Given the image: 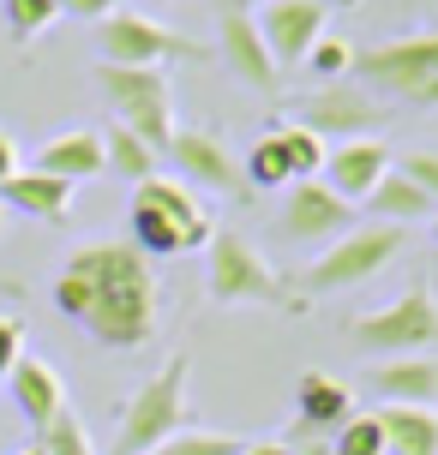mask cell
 <instances>
[{"instance_id":"6da1fadb","label":"cell","mask_w":438,"mask_h":455,"mask_svg":"<svg viewBox=\"0 0 438 455\" xmlns=\"http://www.w3.org/2000/svg\"><path fill=\"white\" fill-rule=\"evenodd\" d=\"M54 312L102 347L133 354V347H150L162 330V282L150 258L126 240H91L54 275Z\"/></svg>"},{"instance_id":"7a4b0ae2","label":"cell","mask_w":438,"mask_h":455,"mask_svg":"<svg viewBox=\"0 0 438 455\" xmlns=\"http://www.w3.org/2000/svg\"><path fill=\"white\" fill-rule=\"evenodd\" d=\"M216 240V216L210 204L174 174H150L133 186V240L126 246L144 258H186Z\"/></svg>"},{"instance_id":"3957f363","label":"cell","mask_w":438,"mask_h":455,"mask_svg":"<svg viewBox=\"0 0 438 455\" xmlns=\"http://www.w3.org/2000/svg\"><path fill=\"white\" fill-rule=\"evenodd\" d=\"M348 67H354V84L372 91L385 108H438V30L372 43Z\"/></svg>"},{"instance_id":"277c9868","label":"cell","mask_w":438,"mask_h":455,"mask_svg":"<svg viewBox=\"0 0 438 455\" xmlns=\"http://www.w3.org/2000/svg\"><path fill=\"white\" fill-rule=\"evenodd\" d=\"M205 294L210 306H277L282 318H295L306 312V299L282 282L271 264H264V251L247 240V234H234V228H216V240L205 246Z\"/></svg>"},{"instance_id":"5b68a950","label":"cell","mask_w":438,"mask_h":455,"mask_svg":"<svg viewBox=\"0 0 438 455\" xmlns=\"http://www.w3.org/2000/svg\"><path fill=\"white\" fill-rule=\"evenodd\" d=\"M402 246H409V228H396V222H354L343 240L319 246V258L300 270L295 294L300 299H312V294H348V288L372 282L378 270H391L396 258H402Z\"/></svg>"},{"instance_id":"8992f818","label":"cell","mask_w":438,"mask_h":455,"mask_svg":"<svg viewBox=\"0 0 438 455\" xmlns=\"http://www.w3.org/2000/svg\"><path fill=\"white\" fill-rule=\"evenodd\" d=\"M186 378H192V365L186 354L150 371L133 395H126V408H120V432H115V455H150L162 437L186 432Z\"/></svg>"},{"instance_id":"52a82bcc","label":"cell","mask_w":438,"mask_h":455,"mask_svg":"<svg viewBox=\"0 0 438 455\" xmlns=\"http://www.w3.org/2000/svg\"><path fill=\"white\" fill-rule=\"evenodd\" d=\"M96 91L115 108V120L126 132H139L150 150H168V138L181 132L174 126V84L162 67H96Z\"/></svg>"},{"instance_id":"ba28073f","label":"cell","mask_w":438,"mask_h":455,"mask_svg":"<svg viewBox=\"0 0 438 455\" xmlns=\"http://www.w3.org/2000/svg\"><path fill=\"white\" fill-rule=\"evenodd\" d=\"M91 30H96L102 67H168V60H205L210 54L205 43L157 24L150 12H126V6H115L109 19H96Z\"/></svg>"},{"instance_id":"9c48e42d","label":"cell","mask_w":438,"mask_h":455,"mask_svg":"<svg viewBox=\"0 0 438 455\" xmlns=\"http://www.w3.org/2000/svg\"><path fill=\"white\" fill-rule=\"evenodd\" d=\"M348 341L367 347L378 360H402V354H433L438 347V299L433 288H409L391 306H378L367 318L348 323Z\"/></svg>"},{"instance_id":"30bf717a","label":"cell","mask_w":438,"mask_h":455,"mask_svg":"<svg viewBox=\"0 0 438 455\" xmlns=\"http://www.w3.org/2000/svg\"><path fill=\"white\" fill-rule=\"evenodd\" d=\"M288 120L312 126L319 138L348 144V138H378L385 126H391V108H385L372 91H361L354 78H330V84H319L312 96H300Z\"/></svg>"},{"instance_id":"8fae6325","label":"cell","mask_w":438,"mask_h":455,"mask_svg":"<svg viewBox=\"0 0 438 455\" xmlns=\"http://www.w3.org/2000/svg\"><path fill=\"white\" fill-rule=\"evenodd\" d=\"M168 162L181 168L174 180H186L192 192L205 186L210 198H253V186H247V174H240V156H234L229 144L216 132H205V126H186V132L168 138Z\"/></svg>"},{"instance_id":"7c38bea8","label":"cell","mask_w":438,"mask_h":455,"mask_svg":"<svg viewBox=\"0 0 438 455\" xmlns=\"http://www.w3.org/2000/svg\"><path fill=\"white\" fill-rule=\"evenodd\" d=\"M277 228H282V240H295V246H330V240H343L354 228V204H343L324 180H295L288 198H282Z\"/></svg>"},{"instance_id":"4fadbf2b","label":"cell","mask_w":438,"mask_h":455,"mask_svg":"<svg viewBox=\"0 0 438 455\" xmlns=\"http://www.w3.org/2000/svg\"><path fill=\"white\" fill-rule=\"evenodd\" d=\"M324 19H330L324 0H264L253 12L258 36H264V48H271L277 67H300V60L312 54V43L324 36Z\"/></svg>"},{"instance_id":"5bb4252c","label":"cell","mask_w":438,"mask_h":455,"mask_svg":"<svg viewBox=\"0 0 438 455\" xmlns=\"http://www.w3.org/2000/svg\"><path fill=\"white\" fill-rule=\"evenodd\" d=\"M216 54H223V67L258 96H277L282 91V67L271 60V48L258 36V24L247 6H223V24H216Z\"/></svg>"},{"instance_id":"9a60e30c","label":"cell","mask_w":438,"mask_h":455,"mask_svg":"<svg viewBox=\"0 0 438 455\" xmlns=\"http://www.w3.org/2000/svg\"><path fill=\"white\" fill-rule=\"evenodd\" d=\"M391 174V150H385V138H348V144H330V156H324V174L319 180L343 198V204H367L372 186Z\"/></svg>"},{"instance_id":"2e32d148","label":"cell","mask_w":438,"mask_h":455,"mask_svg":"<svg viewBox=\"0 0 438 455\" xmlns=\"http://www.w3.org/2000/svg\"><path fill=\"white\" fill-rule=\"evenodd\" d=\"M343 419H354V389L330 371H306L295 384V426H288L282 443H295V437L312 443V432H337Z\"/></svg>"},{"instance_id":"e0dca14e","label":"cell","mask_w":438,"mask_h":455,"mask_svg":"<svg viewBox=\"0 0 438 455\" xmlns=\"http://www.w3.org/2000/svg\"><path fill=\"white\" fill-rule=\"evenodd\" d=\"M0 204H6V216H30V222L61 228L72 216V180L43 174V168H19L12 180H0Z\"/></svg>"},{"instance_id":"ac0fdd59","label":"cell","mask_w":438,"mask_h":455,"mask_svg":"<svg viewBox=\"0 0 438 455\" xmlns=\"http://www.w3.org/2000/svg\"><path fill=\"white\" fill-rule=\"evenodd\" d=\"M30 168H43V174H61V180H96V174H109V156H102V132L96 126H72V132H54L36 150Z\"/></svg>"},{"instance_id":"d6986e66","label":"cell","mask_w":438,"mask_h":455,"mask_svg":"<svg viewBox=\"0 0 438 455\" xmlns=\"http://www.w3.org/2000/svg\"><path fill=\"white\" fill-rule=\"evenodd\" d=\"M6 378H12V408L30 419V432H43L48 419L67 413V384H61V371L48 360H19Z\"/></svg>"},{"instance_id":"ffe728a7","label":"cell","mask_w":438,"mask_h":455,"mask_svg":"<svg viewBox=\"0 0 438 455\" xmlns=\"http://www.w3.org/2000/svg\"><path fill=\"white\" fill-rule=\"evenodd\" d=\"M372 389H378L391 408H433V402H438V360H420V354L378 360Z\"/></svg>"},{"instance_id":"44dd1931","label":"cell","mask_w":438,"mask_h":455,"mask_svg":"<svg viewBox=\"0 0 438 455\" xmlns=\"http://www.w3.org/2000/svg\"><path fill=\"white\" fill-rule=\"evenodd\" d=\"M385 455H438V413L433 408H385L378 413Z\"/></svg>"},{"instance_id":"7402d4cb","label":"cell","mask_w":438,"mask_h":455,"mask_svg":"<svg viewBox=\"0 0 438 455\" xmlns=\"http://www.w3.org/2000/svg\"><path fill=\"white\" fill-rule=\"evenodd\" d=\"M367 204H372V216H378V222H396V228H409L415 216H426V222H433V210H438L433 198H426V192H420L409 174H396V168H391L378 186H372Z\"/></svg>"},{"instance_id":"603a6c76","label":"cell","mask_w":438,"mask_h":455,"mask_svg":"<svg viewBox=\"0 0 438 455\" xmlns=\"http://www.w3.org/2000/svg\"><path fill=\"white\" fill-rule=\"evenodd\" d=\"M102 156H109V174H120V180H150V174H157V150H150V144H144L139 132H126V126H109V132H102Z\"/></svg>"},{"instance_id":"cb8c5ba5","label":"cell","mask_w":438,"mask_h":455,"mask_svg":"<svg viewBox=\"0 0 438 455\" xmlns=\"http://www.w3.org/2000/svg\"><path fill=\"white\" fill-rule=\"evenodd\" d=\"M277 144H282V156H288V174H295V180H319V174H324V156H330V144H324L312 126H300V120H282V126H277Z\"/></svg>"},{"instance_id":"d4e9b609","label":"cell","mask_w":438,"mask_h":455,"mask_svg":"<svg viewBox=\"0 0 438 455\" xmlns=\"http://www.w3.org/2000/svg\"><path fill=\"white\" fill-rule=\"evenodd\" d=\"M240 174H247V186H253V192H271V186H295V174H288V156H282L277 132H264L253 150H247Z\"/></svg>"},{"instance_id":"484cf974","label":"cell","mask_w":438,"mask_h":455,"mask_svg":"<svg viewBox=\"0 0 438 455\" xmlns=\"http://www.w3.org/2000/svg\"><path fill=\"white\" fill-rule=\"evenodd\" d=\"M240 443L247 437H234V432H199V426H186V432L162 437L150 455H240Z\"/></svg>"},{"instance_id":"4316f807","label":"cell","mask_w":438,"mask_h":455,"mask_svg":"<svg viewBox=\"0 0 438 455\" xmlns=\"http://www.w3.org/2000/svg\"><path fill=\"white\" fill-rule=\"evenodd\" d=\"M36 443H43V455H96L91 432H85V419L78 413H61V419H48L43 432H36Z\"/></svg>"},{"instance_id":"83f0119b","label":"cell","mask_w":438,"mask_h":455,"mask_svg":"<svg viewBox=\"0 0 438 455\" xmlns=\"http://www.w3.org/2000/svg\"><path fill=\"white\" fill-rule=\"evenodd\" d=\"M0 12H6V30H12V43H36L48 24L61 19V12H54V0H0Z\"/></svg>"},{"instance_id":"f1b7e54d","label":"cell","mask_w":438,"mask_h":455,"mask_svg":"<svg viewBox=\"0 0 438 455\" xmlns=\"http://www.w3.org/2000/svg\"><path fill=\"white\" fill-rule=\"evenodd\" d=\"M330 455H385V432H378V413H354L337 426Z\"/></svg>"},{"instance_id":"f546056e","label":"cell","mask_w":438,"mask_h":455,"mask_svg":"<svg viewBox=\"0 0 438 455\" xmlns=\"http://www.w3.org/2000/svg\"><path fill=\"white\" fill-rule=\"evenodd\" d=\"M391 168H396V174H409V180L438 204V150H402V156H391Z\"/></svg>"},{"instance_id":"4dcf8cb0","label":"cell","mask_w":438,"mask_h":455,"mask_svg":"<svg viewBox=\"0 0 438 455\" xmlns=\"http://www.w3.org/2000/svg\"><path fill=\"white\" fill-rule=\"evenodd\" d=\"M348 60H354V54H348V43H337V36H319V43H312V54H306V67L324 72V84H330V78H343Z\"/></svg>"},{"instance_id":"1f68e13d","label":"cell","mask_w":438,"mask_h":455,"mask_svg":"<svg viewBox=\"0 0 438 455\" xmlns=\"http://www.w3.org/2000/svg\"><path fill=\"white\" fill-rule=\"evenodd\" d=\"M19 360H24V323L0 312V378H6V371H12Z\"/></svg>"},{"instance_id":"d6a6232c","label":"cell","mask_w":438,"mask_h":455,"mask_svg":"<svg viewBox=\"0 0 438 455\" xmlns=\"http://www.w3.org/2000/svg\"><path fill=\"white\" fill-rule=\"evenodd\" d=\"M120 0H54V12H67V19H85V24H96V19H109Z\"/></svg>"},{"instance_id":"836d02e7","label":"cell","mask_w":438,"mask_h":455,"mask_svg":"<svg viewBox=\"0 0 438 455\" xmlns=\"http://www.w3.org/2000/svg\"><path fill=\"white\" fill-rule=\"evenodd\" d=\"M19 174V144H12V132H0V180H12Z\"/></svg>"},{"instance_id":"e575fe53","label":"cell","mask_w":438,"mask_h":455,"mask_svg":"<svg viewBox=\"0 0 438 455\" xmlns=\"http://www.w3.org/2000/svg\"><path fill=\"white\" fill-rule=\"evenodd\" d=\"M240 455H288L282 437H253V443H240Z\"/></svg>"},{"instance_id":"d590c367","label":"cell","mask_w":438,"mask_h":455,"mask_svg":"<svg viewBox=\"0 0 438 455\" xmlns=\"http://www.w3.org/2000/svg\"><path fill=\"white\" fill-rule=\"evenodd\" d=\"M288 455H330V443H288Z\"/></svg>"},{"instance_id":"8d00e7d4","label":"cell","mask_w":438,"mask_h":455,"mask_svg":"<svg viewBox=\"0 0 438 455\" xmlns=\"http://www.w3.org/2000/svg\"><path fill=\"white\" fill-rule=\"evenodd\" d=\"M229 6H247V12H253V6H264V0H229Z\"/></svg>"},{"instance_id":"74e56055","label":"cell","mask_w":438,"mask_h":455,"mask_svg":"<svg viewBox=\"0 0 438 455\" xmlns=\"http://www.w3.org/2000/svg\"><path fill=\"white\" fill-rule=\"evenodd\" d=\"M19 455H43V443H24V450Z\"/></svg>"},{"instance_id":"f35d334b","label":"cell","mask_w":438,"mask_h":455,"mask_svg":"<svg viewBox=\"0 0 438 455\" xmlns=\"http://www.w3.org/2000/svg\"><path fill=\"white\" fill-rule=\"evenodd\" d=\"M324 6H330V0H324ZM337 6H361V0H337Z\"/></svg>"},{"instance_id":"ab89813d","label":"cell","mask_w":438,"mask_h":455,"mask_svg":"<svg viewBox=\"0 0 438 455\" xmlns=\"http://www.w3.org/2000/svg\"><path fill=\"white\" fill-rule=\"evenodd\" d=\"M0 234H6V204H0Z\"/></svg>"},{"instance_id":"60d3db41","label":"cell","mask_w":438,"mask_h":455,"mask_svg":"<svg viewBox=\"0 0 438 455\" xmlns=\"http://www.w3.org/2000/svg\"><path fill=\"white\" fill-rule=\"evenodd\" d=\"M433 240H438V210H433Z\"/></svg>"}]
</instances>
